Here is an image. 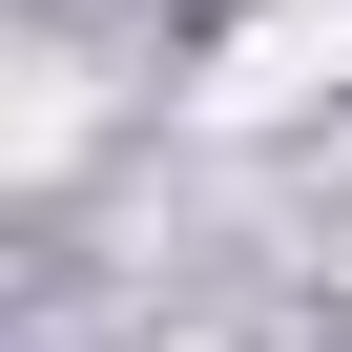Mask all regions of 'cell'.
<instances>
[{
	"instance_id": "cell-1",
	"label": "cell",
	"mask_w": 352,
	"mask_h": 352,
	"mask_svg": "<svg viewBox=\"0 0 352 352\" xmlns=\"http://www.w3.org/2000/svg\"><path fill=\"white\" fill-rule=\"evenodd\" d=\"M311 83H352V0H311V21H249V42L208 63V104H311Z\"/></svg>"
}]
</instances>
